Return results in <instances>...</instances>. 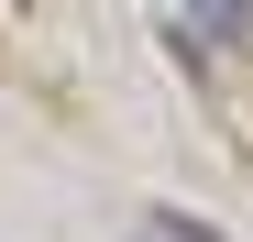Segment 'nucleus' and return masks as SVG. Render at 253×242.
Wrapping results in <instances>:
<instances>
[{"mask_svg":"<svg viewBox=\"0 0 253 242\" xmlns=\"http://www.w3.org/2000/svg\"><path fill=\"white\" fill-rule=\"evenodd\" d=\"M242 22H253V0H187V22H176V55L198 66V44H242Z\"/></svg>","mask_w":253,"mask_h":242,"instance_id":"nucleus-1","label":"nucleus"},{"mask_svg":"<svg viewBox=\"0 0 253 242\" xmlns=\"http://www.w3.org/2000/svg\"><path fill=\"white\" fill-rule=\"evenodd\" d=\"M121 242H220V231H209V220H187V209H143Z\"/></svg>","mask_w":253,"mask_h":242,"instance_id":"nucleus-2","label":"nucleus"}]
</instances>
